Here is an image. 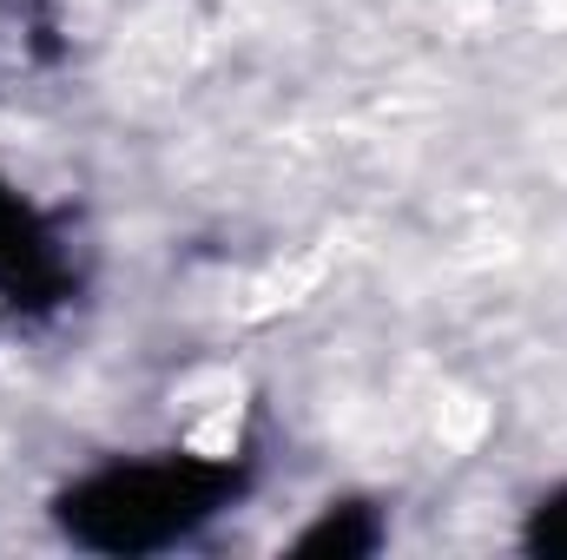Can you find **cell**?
Listing matches in <instances>:
<instances>
[{
    "label": "cell",
    "mask_w": 567,
    "mask_h": 560,
    "mask_svg": "<svg viewBox=\"0 0 567 560\" xmlns=\"http://www.w3.org/2000/svg\"><path fill=\"white\" fill-rule=\"evenodd\" d=\"M245 488H251V455H198V448L120 455L60 488L53 521L86 554H158L218 521Z\"/></svg>",
    "instance_id": "6da1fadb"
},
{
    "label": "cell",
    "mask_w": 567,
    "mask_h": 560,
    "mask_svg": "<svg viewBox=\"0 0 567 560\" xmlns=\"http://www.w3.org/2000/svg\"><path fill=\"white\" fill-rule=\"evenodd\" d=\"M66 290H73V258L60 231L0 178V303L40 310V303H60Z\"/></svg>",
    "instance_id": "7a4b0ae2"
},
{
    "label": "cell",
    "mask_w": 567,
    "mask_h": 560,
    "mask_svg": "<svg viewBox=\"0 0 567 560\" xmlns=\"http://www.w3.org/2000/svg\"><path fill=\"white\" fill-rule=\"evenodd\" d=\"M528 548H542V554H567V488L535 508V521H528Z\"/></svg>",
    "instance_id": "277c9868"
},
{
    "label": "cell",
    "mask_w": 567,
    "mask_h": 560,
    "mask_svg": "<svg viewBox=\"0 0 567 560\" xmlns=\"http://www.w3.org/2000/svg\"><path fill=\"white\" fill-rule=\"evenodd\" d=\"M370 508H330L303 541H297V554H370L377 541H383V528L377 521H363Z\"/></svg>",
    "instance_id": "3957f363"
}]
</instances>
